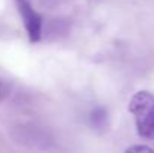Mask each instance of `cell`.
Masks as SVG:
<instances>
[{
	"label": "cell",
	"instance_id": "2",
	"mask_svg": "<svg viewBox=\"0 0 154 153\" xmlns=\"http://www.w3.org/2000/svg\"><path fill=\"white\" fill-rule=\"evenodd\" d=\"M15 3L23 18V24L30 42H39L42 39V17L32 8L29 0H15Z\"/></svg>",
	"mask_w": 154,
	"mask_h": 153
},
{
	"label": "cell",
	"instance_id": "1",
	"mask_svg": "<svg viewBox=\"0 0 154 153\" xmlns=\"http://www.w3.org/2000/svg\"><path fill=\"white\" fill-rule=\"evenodd\" d=\"M129 111L135 116L138 134L142 138H154V95L147 90L136 92L129 102Z\"/></svg>",
	"mask_w": 154,
	"mask_h": 153
},
{
	"label": "cell",
	"instance_id": "3",
	"mask_svg": "<svg viewBox=\"0 0 154 153\" xmlns=\"http://www.w3.org/2000/svg\"><path fill=\"white\" fill-rule=\"evenodd\" d=\"M138 152H150L153 153L154 149L150 146H141V144H136V146H130L126 149V153H138Z\"/></svg>",
	"mask_w": 154,
	"mask_h": 153
}]
</instances>
